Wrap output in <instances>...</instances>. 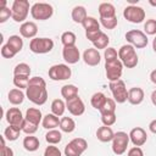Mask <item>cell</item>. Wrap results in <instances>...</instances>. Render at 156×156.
<instances>
[{
    "instance_id": "cell-1",
    "label": "cell",
    "mask_w": 156,
    "mask_h": 156,
    "mask_svg": "<svg viewBox=\"0 0 156 156\" xmlns=\"http://www.w3.org/2000/svg\"><path fill=\"white\" fill-rule=\"evenodd\" d=\"M48 90H46V82L44 78L35 76L29 79L28 88L26 89V98L35 105H44L48 100Z\"/></svg>"
},
{
    "instance_id": "cell-2",
    "label": "cell",
    "mask_w": 156,
    "mask_h": 156,
    "mask_svg": "<svg viewBox=\"0 0 156 156\" xmlns=\"http://www.w3.org/2000/svg\"><path fill=\"white\" fill-rule=\"evenodd\" d=\"M118 58L121 60L123 66H126L127 68H134L138 65V62H139L135 48L132 46L130 44H126V45H122L119 48V50H118Z\"/></svg>"
},
{
    "instance_id": "cell-3",
    "label": "cell",
    "mask_w": 156,
    "mask_h": 156,
    "mask_svg": "<svg viewBox=\"0 0 156 156\" xmlns=\"http://www.w3.org/2000/svg\"><path fill=\"white\" fill-rule=\"evenodd\" d=\"M12 20L15 22H22L24 23L27 20V16L29 13V1L28 0H15L12 2Z\"/></svg>"
},
{
    "instance_id": "cell-4",
    "label": "cell",
    "mask_w": 156,
    "mask_h": 156,
    "mask_svg": "<svg viewBox=\"0 0 156 156\" xmlns=\"http://www.w3.org/2000/svg\"><path fill=\"white\" fill-rule=\"evenodd\" d=\"M54 13V9L48 2H35L30 7V15L34 20L46 21Z\"/></svg>"
},
{
    "instance_id": "cell-5",
    "label": "cell",
    "mask_w": 156,
    "mask_h": 156,
    "mask_svg": "<svg viewBox=\"0 0 156 156\" xmlns=\"http://www.w3.org/2000/svg\"><path fill=\"white\" fill-rule=\"evenodd\" d=\"M108 88L112 93V96H113V100L117 102V104H123L128 100V90H127V87H126V83L119 79V80H116V82H110L108 83Z\"/></svg>"
},
{
    "instance_id": "cell-6",
    "label": "cell",
    "mask_w": 156,
    "mask_h": 156,
    "mask_svg": "<svg viewBox=\"0 0 156 156\" xmlns=\"http://www.w3.org/2000/svg\"><path fill=\"white\" fill-rule=\"evenodd\" d=\"M88 149V143L84 138H74L65 146V156H82Z\"/></svg>"
},
{
    "instance_id": "cell-7",
    "label": "cell",
    "mask_w": 156,
    "mask_h": 156,
    "mask_svg": "<svg viewBox=\"0 0 156 156\" xmlns=\"http://www.w3.org/2000/svg\"><path fill=\"white\" fill-rule=\"evenodd\" d=\"M54 49V40L50 38H34L29 43V50L34 54H48Z\"/></svg>"
},
{
    "instance_id": "cell-8",
    "label": "cell",
    "mask_w": 156,
    "mask_h": 156,
    "mask_svg": "<svg viewBox=\"0 0 156 156\" xmlns=\"http://www.w3.org/2000/svg\"><path fill=\"white\" fill-rule=\"evenodd\" d=\"M49 78L52 80H67L72 76V71L68 67V65L65 63H57L49 68Z\"/></svg>"
},
{
    "instance_id": "cell-9",
    "label": "cell",
    "mask_w": 156,
    "mask_h": 156,
    "mask_svg": "<svg viewBox=\"0 0 156 156\" xmlns=\"http://www.w3.org/2000/svg\"><path fill=\"white\" fill-rule=\"evenodd\" d=\"M129 134L126 132H117L112 139V151L116 155H123L127 151V146L129 144Z\"/></svg>"
},
{
    "instance_id": "cell-10",
    "label": "cell",
    "mask_w": 156,
    "mask_h": 156,
    "mask_svg": "<svg viewBox=\"0 0 156 156\" xmlns=\"http://www.w3.org/2000/svg\"><path fill=\"white\" fill-rule=\"evenodd\" d=\"M123 17L130 23H141L145 20V10L136 5H128L123 10Z\"/></svg>"
},
{
    "instance_id": "cell-11",
    "label": "cell",
    "mask_w": 156,
    "mask_h": 156,
    "mask_svg": "<svg viewBox=\"0 0 156 156\" xmlns=\"http://www.w3.org/2000/svg\"><path fill=\"white\" fill-rule=\"evenodd\" d=\"M126 39L132 46H134L136 49L145 48L147 45V41H149L146 34L143 30H139V29H132V30L127 32L126 33Z\"/></svg>"
},
{
    "instance_id": "cell-12",
    "label": "cell",
    "mask_w": 156,
    "mask_h": 156,
    "mask_svg": "<svg viewBox=\"0 0 156 156\" xmlns=\"http://www.w3.org/2000/svg\"><path fill=\"white\" fill-rule=\"evenodd\" d=\"M105 72H106V77L110 82H116L119 80L123 73V63L121 62V60H115V61H110V62H105Z\"/></svg>"
},
{
    "instance_id": "cell-13",
    "label": "cell",
    "mask_w": 156,
    "mask_h": 156,
    "mask_svg": "<svg viewBox=\"0 0 156 156\" xmlns=\"http://www.w3.org/2000/svg\"><path fill=\"white\" fill-rule=\"evenodd\" d=\"M5 118L9 123V126H15V127H18L22 129V126H23V122H24V117L21 112L20 108L17 107H10L6 113H5Z\"/></svg>"
},
{
    "instance_id": "cell-14",
    "label": "cell",
    "mask_w": 156,
    "mask_h": 156,
    "mask_svg": "<svg viewBox=\"0 0 156 156\" xmlns=\"http://www.w3.org/2000/svg\"><path fill=\"white\" fill-rule=\"evenodd\" d=\"M66 108L72 116H82L85 111V105L79 96H76L66 101Z\"/></svg>"
},
{
    "instance_id": "cell-15",
    "label": "cell",
    "mask_w": 156,
    "mask_h": 156,
    "mask_svg": "<svg viewBox=\"0 0 156 156\" xmlns=\"http://www.w3.org/2000/svg\"><path fill=\"white\" fill-rule=\"evenodd\" d=\"M129 140L134 146H143L146 140H147V134L144 128L141 127H135L129 132Z\"/></svg>"
},
{
    "instance_id": "cell-16",
    "label": "cell",
    "mask_w": 156,
    "mask_h": 156,
    "mask_svg": "<svg viewBox=\"0 0 156 156\" xmlns=\"http://www.w3.org/2000/svg\"><path fill=\"white\" fill-rule=\"evenodd\" d=\"M62 57L68 65H74L80 60V52L79 49L73 45V46H63L62 49Z\"/></svg>"
},
{
    "instance_id": "cell-17",
    "label": "cell",
    "mask_w": 156,
    "mask_h": 156,
    "mask_svg": "<svg viewBox=\"0 0 156 156\" xmlns=\"http://www.w3.org/2000/svg\"><path fill=\"white\" fill-rule=\"evenodd\" d=\"M83 61L88 66H98L101 61V55L95 48H88L83 52Z\"/></svg>"
},
{
    "instance_id": "cell-18",
    "label": "cell",
    "mask_w": 156,
    "mask_h": 156,
    "mask_svg": "<svg viewBox=\"0 0 156 156\" xmlns=\"http://www.w3.org/2000/svg\"><path fill=\"white\" fill-rule=\"evenodd\" d=\"M38 33V26L35 22L26 21L20 26V34L27 39H34Z\"/></svg>"
},
{
    "instance_id": "cell-19",
    "label": "cell",
    "mask_w": 156,
    "mask_h": 156,
    "mask_svg": "<svg viewBox=\"0 0 156 156\" xmlns=\"http://www.w3.org/2000/svg\"><path fill=\"white\" fill-rule=\"evenodd\" d=\"M144 90L139 87H133L128 90V102L132 105H140L144 101Z\"/></svg>"
},
{
    "instance_id": "cell-20",
    "label": "cell",
    "mask_w": 156,
    "mask_h": 156,
    "mask_svg": "<svg viewBox=\"0 0 156 156\" xmlns=\"http://www.w3.org/2000/svg\"><path fill=\"white\" fill-rule=\"evenodd\" d=\"M113 136H115V133H113V130H112L111 127L102 126V127H99L98 130H96V138H98V140H100L101 143L112 141Z\"/></svg>"
},
{
    "instance_id": "cell-21",
    "label": "cell",
    "mask_w": 156,
    "mask_h": 156,
    "mask_svg": "<svg viewBox=\"0 0 156 156\" xmlns=\"http://www.w3.org/2000/svg\"><path fill=\"white\" fill-rule=\"evenodd\" d=\"M24 119L28 121V122H30V123H34V124L39 126V123L43 121L41 111H40L39 108H35V107H29V108H27V111H26Z\"/></svg>"
},
{
    "instance_id": "cell-22",
    "label": "cell",
    "mask_w": 156,
    "mask_h": 156,
    "mask_svg": "<svg viewBox=\"0 0 156 156\" xmlns=\"http://www.w3.org/2000/svg\"><path fill=\"white\" fill-rule=\"evenodd\" d=\"M98 10H99L100 18H110L116 16V9L111 2H101Z\"/></svg>"
},
{
    "instance_id": "cell-23",
    "label": "cell",
    "mask_w": 156,
    "mask_h": 156,
    "mask_svg": "<svg viewBox=\"0 0 156 156\" xmlns=\"http://www.w3.org/2000/svg\"><path fill=\"white\" fill-rule=\"evenodd\" d=\"M24 98H26V94H24L21 89H17V88L11 89V90L9 91V94H7V99H9L10 104H12V105H15V106L21 105V104L23 102Z\"/></svg>"
},
{
    "instance_id": "cell-24",
    "label": "cell",
    "mask_w": 156,
    "mask_h": 156,
    "mask_svg": "<svg viewBox=\"0 0 156 156\" xmlns=\"http://www.w3.org/2000/svg\"><path fill=\"white\" fill-rule=\"evenodd\" d=\"M41 124L45 129L48 130H51V129H56V127L60 126V119L54 113H48L43 117V121H41Z\"/></svg>"
},
{
    "instance_id": "cell-25",
    "label": "cell",
    "mask_w": 156,
    "mask_h": 156,
    "mask_svg": "<svg viewBox=\"0 0 156 156\" xmlns=\"http://www.w3.org/2000/svg\"><path fill=\"white\" fill-rule=\"evenodd\" d=\"M22 144H23V147H24L27 151H29V152L37 151V150L39 149V146H40L39 139H38L37 136H34V135H27V136H24Z\"/></svg>"
},
{
    "instance_id": "cell-26",
    "label": "cell",
    "mask_w": 156,
    "mask_h": 156,
    "mask_svg": "<svg viewBox=\"0 0 156 156\" xmlns=\"http://www.w3.org/2000/svg\"><path fill=\"white\" fill-rule=\"evenodd\" d=\"M71 16H72L73 22H76V23H80V24H82V23L84 22V20L88 17L85 7H84V6H80V5L73 7Z\"/></svg>"
},
{
    "instance_id": "cell-27",
    "label": "cell",
    "mask_w": 156,
    "mask_h": 156,
    "mask_svg": "<svg viewBox=\"0 0 156 156\" xmlns=\"http://www.w3.org/2000/svg\"><path fill=\"white\" fill-rule=\"evenodd\" d=\"M106 100H107V96H106L104 93L98 91V93L93 94V96H91V99H90V104H91V106H93L95 110L100 111V110L104 107Z\"/></svg>"
},
{
    "instance_id": "cell-28",
    "label": "cell",
    "mask_w": 156,
    "mask_h": 156,
    "mask_svg": "<svg viewBox=\"0 0 156 156\" xmlns=\"http://www.w3.org/2000/svg\"><path fill=\"white\" fill-rule=\"evenodd\" d=\"M61 95L67 101L76 96H78V88L74 84H66L61 88Z\"/></svg>"
},
{
    "instance_id": "cell-29",
    "label": "cell",
    "mask_w": 156,
    "mask_h": 156,
    "mask_svg": "<svg viewBox=\"0 0 156 156\" xmlns=\"http://www.w3.org/2000/svg\"><path fill=\"white\" fill-rule=\"evenodd\" d=\"M60 129L65 133H72L76 129V122L71 117H62L60 119Z\"/></svg>"
},
{
    "instance_id": "cell-30",
    "label": "cell",
    "mask_w": 156,
    "mask_h": 156,
    "mask_svg": "<svg viewBox=\"0 0 156 156\" xmlns=\"http://www.w3.org/2000/svg\"><path fill=\"white\" fill-rule=\"evenodd\" d=\"M22 129L18 128V127H15V126H9L5 128L4 130V136L5 139H7L9 141H15L20 138V134H21Z\"/></svg>"
},
{
    "instance_id": "cell-31",
    "label": "cell",
    "mask_w": 156,
    "mask_h": 156,
    "mask_svg": "<svg viewBox=\"0 0 156 156\" xmlns=\"http://www.w3.org/2000/svg\"><path fill=\"white\" fill-rule=\"evenodd\" d=\"M65 111H66V102L62 99H55L51 102V113L60 117L65 113Z\"/></svg>"
},
{
    "instance_id": "cell-32",
    "label": "cell",
    "mask_w": 156,
    "mask_h": 156,
    "mask_svg": "<svg viewBox=\"0 0 156 156\" xmlns=\"http://www.w3.org/2000/svg\"><path fill=\"white\" fill-rule=\"evenodd\" d=\"M45 140L50 145H56L62 140V134L57 129H51L45 134Z\"/></svg>"
},
{
    "instance_id": "cell-33",
    "label": "cell",
    "mask_w": 156,
    "mask_h": 156,
    "mask_svg": "<svg viewBox=\"0 0 156 156\" xmlns=\"http://www.w3.org/2000/svg\"><path fill=\"white\" fill-rule=\"evenodd\" d=\"M82 26L84 27L85 32H91V30H99L100 29V23L98 22V20L95 17H91V16H88L84 22L82 23Z\"/></svg>"
},
{
    "instance_id": "cell-34",
    "label": "cell",
    "mask_w": 156,
    "mask_h": 156,
    "mask_svg": "<svg viewBox=\"0 0 156 156\" xmlns=\"http://www.w3.org/2000/svg\"><path fill=\"white\" fill-rule=\"evenodd\" d=\"M76 40H77V37L71 30L63 32L61 34V43L63 44V46H73L76 45Z\"/></svg>"
},
{
    "instance_id": "cell-35",
    "label": "cell",
    "mask_w": 156,
    "mask_h": 156,
    "mask_svg": "<svg viewBox=\"0 0 156 156\" xmlns=\"http://www.w3.org/2000/svg\"><path fill=\"white\" fill-rule=\"evenodd\" d=\"M7 44L16 51V52H20L23 48V39L20 37V35H10V38L7 39Z\"/></svg>"
},
{
    "instance_id": "cell-36",
    "label": "cell",
    "mask_w": 156,
    "mask_h": 156,
    "mask_svg": "<svg viewBox=\"0 0 156 156\" xmlns=\"http://www.w3.org/2000/svg\"><path fill=\"white\" fill-rule=\"evenodd\" d=\"M30 67L29 65L24 63V62H21L18 65L15 66L13 68V76H30Z\"/></svg>"
},
{
    "instance_id": "cell-37",
    "label": "cell",
    "mask_w": 156,
    "mask_h": 156,
    "mask_svg": "<svg viewBox=\"0 0 156 156\" xmlns=\"http://www.w3.org/2000/svg\"><path fill=\"white\" fill-rule=\"evenodd\" d=\"M29 77L28 76H13V85L17 89H27L28 83H29Z\"/></svg>"
},
{
    "instance_id": "cell-38",
    "label": "cell",
    "mask_w": 156,
    "mask_h": 156,
    "mask_svg": "<svg viewBox=\"0 0 156 156\" xmlns=\"http://www.w3.org/2000/svg\"><path fill=\"white\" fill-rule=\"evenodd\" d=\"M108 43H110V38H108V35L105 34V33L102 32V34H101V35L98 38V40L94 41L93 44H94V48H95L96 50H100V49H106L107 45H108Z\"/></svg>"
},
{
    "instance_id": "cell-39",
    "label": "cell",
    "mask_w": 156,
    "mask_h": 156,
    "mask_svg": "<svg viewBox=\"0 0 156 156\" xmlns=\"http://www.w3.org/2000/svg\"><path fill=\"white\" fill-rule=\"evenodd\" d=\"M116 119H117V116H116V112H111V113H101V122L104 126H107V127H111L116 123Z\"/></svg>"
},
{
    "instance_id": "cell-40",
    "label": "cell",
    "mask_w": 156,
    "mask_h": 156,
    "mask_svg": "<svg viewBox=\"0 0 156 156\" xmlns=\"http://www.w3.org/2000/svg\"><path fill=\"white\" fill-rule=\"evenodd\" d=\"M100 23L102 24L104 28L106 29H115L118 24V20L117 17H110V18H100Z\"/></svg>"
},
{
    "instance_id": "cell-41",
    "label": "cell",
    "mask_w": 156,
    "mask_h": 156,
    "mask_svg": "<svg viewBox=\"0 0 156 156\" xmlns=\"http://www.w3.org/2000/svg\"><path fill=\"white\" fill-rule=\"evenodd\" d=\"M144 33L149 34V35L156 34V20L150 18L144 23Z\"/></svg>"
},
{
    "instance_id": "cell-42",
    "label": "cell",
    "mask_w": 156,
    "mask_h": 156,
    "mask_svg": "<svg viewBox=\"0 0 156 156\" xmlns=\"http://www.w3.org/2000/svg\"><path fill=\"white\" fill-rule=\"evenodd\" d=\"M111 112H116V101L111 98H107L104 107L100 110V113H111Z\"/></svg>"
},
{
    "instance_id": "cell-43",
    "label": "cell",
    "mask_w": 156,
    "mask_h": 156,
    "mask_svg": "<svg viewBox=\"0 0 156 156\" xmlns=\"http://www.w3.org/2000/svg\"><path fill=\"white\" fill-rule=\"evenodd\" d=\"M104 57H105V62L115 61V60H118V52L115 48H107V49H105Z\"/></svg>"
},
{
    "instance_id": "cell-44",
    "label": "cell",
    "mask_w": 156,
    "mask_h": 156,
    "mask_svg": "<svg viewBox=\"0 0 156 156\" xmlns=\"http://www.w3.org/2000/svg\"><path fill=\"white\" fill-rule=\"evenodd\" d=\"M37 130H38V126H37V124L30 123V122H28V121L24 119L23 126H22V132H23V133H26L27 135H33Z\"/></svg>"
},
{
    "instance_id": "cell-45",
    "label": "cell",
    "mask_w": 156,
    "mask_h": 156,
    "mask_svg": "<svg viewBox=\"0 0 156 156\" xmlns=\"http://www.w3.org/2000/svg\"><path fill=\"white\" fill-rule=\"evenodd\" d=\"M17 52L6 43L5 45H2L1 46V56L2 57H5V58H12L15 55H16Z\"/></svg>"
},
{
    "instance_id": "cell-46",
    "label": "cell",
    "mask_w": 156,
    "mask_h": 156,
    "mask_svg": "<svg viewBox=\"0 0 156 156\" xmlns=\"http://www.w3.org/2000/svg\"><path fill=\"white\" fill-rule=\"evenodd\" d=\"M13 150L10 146H6L5 144V136H1V150H0V156H13Z\"/></svg>"
},
{
    "instance_id": "cell-47",
    "label": "cell",
    "mask_w": 156,
    "mask_h": 156,
    "mask_svg": "<svg viewBox=\"0 0 156 156\" xmlns=\"http://www.w3.org/2000/svg\"><path fill=\"white\" fill-rule=\"evenodd\" d=\"M44 156H62V155H61V151L57 146L49 145L44 150Z\"/></svg>"
},
{
    "instance_id": "cell-48",
    "label": "cell",
    "mask_w": 156,
    "mask_h": 156,
    "mask_svg": "<svg viewBox=\"0 0 156 156\" xmlns=\"http://www.w3.org/2000/svg\"><path fill=\"white\" fill-rule=\"evenodd\" d=\"M10 17H12V11L9 7L0 10V23H5Z\"/></svg>"
},
{
    "instance_id": "cell-49",
    "label": "cell",
    "mask_w": 156,
    "mask_h": 156,
    "mask_svg": "<svg viewBox=\"0 0 156 156\" xmlns=\"http://www.w3.org/2000/svg\"><path fill=\"white\" fill-rule=\"evenodd\" d=\"M101 34H102V30H101V29H99V30H91V32H85V37H87V39L90 40L91 43L96 41L98 38H99Z\"/></svg>"
},
{
    "instance_id": "cell-50",
    "label": "cell",
    "mask_w": 156,
    "mask_h": 156,
    "mask_svg": "<svg viewBox=\"0 0 156 156\" xmlns=\"http://www.w3.org/2000/svg\"><path fill=\"white\" fill-rule=\"evenodd\" d=\"M127 156H144V152L141 150V147L139 146H133L128 150V154Z\"/></svg>"
},
{
    "instance_id": "cell-51",
    "label": "cell",
    "mask_w": 156,
    "mask_h": 156,
    "mask_svg": "<svg viewBox=\"0 0 156 156\" xmlns=\"http://www.w3.org/2000/svg\"><path fill=\"white\" fill-rule=\"evenodd\" d=\"M149 130L154 134H156V119H152L150 123H149Z\"/></svg>"
},
{
    "instance_id": "cell-52",
    "label": "cell",
    "mask_w": 156,
    "mask_h": 156,
    "mask_svg": "<svg viewBox=\"0 0 156 156\" xmlns=\"http://www.w3.org/2000/svg\"><path fill=\"white\" fill-rule=\"evenodd\" d=\"M150 80H151L154 84H156V69L151 71V73H150Z\"/></svg>"
},
{
    "instance_id": "cell-53",
    "label": "cell",
    "mask_w": 156,
    "mask_h": 156,
    "mask_svg": "<svg viewBox=\"0 0 156 156\" xmlns=\"http://www.w3.org/2000/svg\"><path fill=\"white\" fill-rule=\"evenodd\" d=\"M150 99H151V102H152V105H154V106H156V90H154V91L151 93V96H150Z\"/></svg>"
},
{
    "instance_id": "cell-54",
    "label": "cell",
    "mask_w": 156,
    "mask_h": 156,
    "mask_svg": "<svg viewBox=\"0 0 156 156\" xmlns=\"http://www.w3.org/2000/svg\"><path fill=\"white\" fill-rule=\"evenodd\" d=\"M152 50L156 52V37H155V39L152 40Z\"/></svg>"
},
{
    "instance_id": "cell-55",
    "label": "cell",
    "mask_w": 156,
    "mask_h": 156,
    "mask_svg": "<svg viewBox=\"0 0 156 156\" xmlns=\"http://www.w3.org/2000/svg\"><path fill=\"white\" fill-rule=\"evenodd\" d=\"M139 0H128V2L130 4V5H133V4H135V2H138Z\"/></svg>"
},
{
    "instance_id": "cell-56",
    "label": "cell",
    "mask_w": 156,
    "mask_h": 156,
    "mask_svg": "<svg viewBox=\"0 0 156 156\" xmlns=\"http://www.w3.org/2000/svg\"><path fill=\"white\" fill-rule=\"evenodd\" d=\"M149 4L152 6H156V1H154V0H149Z\"/></svg>"
}]
</instances>
